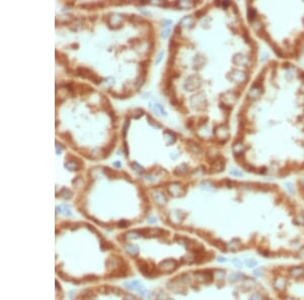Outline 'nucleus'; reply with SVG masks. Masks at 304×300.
I'll list each match as a JSON object with an SVG mask.
<instances>
[{"label": "nucleus", "mask_w": 304, "mask_h": 300, "mask_svg": "<svg viewBox=\"0 0 304 300\" xmlns=\"http://www.w3.org/2000/svg\"><path fill=\"white\" fill-rule=\"evenodd\" d=\"M262 298H260V295L258 294V293H254V294L251 295V297H250V300H260Z\"/></svg>", "instance_id": "8"}, {"label": "nucleus", "mask_w": 304, "mask_h": 300, "mask_svg": "<svg viewBox=\"0 0 304 300\" xmlns=\"http://www.w3.org/2000/svg\"><path fill=\"white\" fill-rule=\"evenodd\" d=\"M244 263H245V265L248 267V268H254V267H256V264H258V263H256V261L251 260V259H248V260H245V262H244Z\"/></svg>", "instance_id": "6"}, {"label": "nucleus", "mask_w": 304, "mask_h": 300, "mask_svg": "<svg viewBox=\"0 0 304 300\" xmlns=\"http://www.w3.org/2000/svg\"><path fill=\"white\" fill-rule=\"evenodd\" d=\"M285 286H286V281H285V279L282 278V277H278V278L276 279V281H275V287H276L278 290L282 291L284 290Z\"/></svg>", "instance_id": "3"}, {"label": "nucleus", "mask_w": 304, "mask_h": 300, "mask_svg": "<svg viewBox=\"0 0 304 300\" xmlns=\"http://www.w3.org/2000/svg\"><path fill=\"white\" fill-rule=\"evenodd\" d=\"M232 153L246 173H304V69L278 59L258 68L236 116Z\"/></svg>", "instance_id": "1"}, {"label": "nucleus", "mask_w": 304, "mask_h": 300, "mask_svg": "<svg viewBox=\"0 0 304 300\" xmlns=\"http://www.w3.org/2000/svg\"><path fill=\"white\" fill-rule=\"evenodd\" d=\"M233 264L235 265L236 267H238V268H241V267H242L241 261L238 260V259H234V260H233Z\"/></svg>", "instance_id": "7"}, {"label": "nucleus", "mask_w": 304, "mask_h": 300, "mask_svg": "<svg viewBox=\"0 0 304 300\" xmlns=\"http://www.w3.org/2000/svg\"><path fill=\"white\" fill-rule=\"evenodd\" d=\"M153 109H154V111H155L157 114H159V115H166V112L164 111L162 106L159 105V104H155V105L153 106Z\"/></svg>", "instance_id": "5"}, {"label": "nucleus", "mask_w": 304, "mask_h": 300, "mask_svg": "<svg viewBox=\"0 0 304 300\" xmlns=\"http://www.w3.org/2000/svg\"><path fill=\"white\" fill-rule=\"evenodd\" d=\"M290 274L292 276L295 277H299V276H302L304 274V269L303 268H292L290 270Z\"/></svg>", "instance_id": "4"}, {"label": "nucleus", "mask_w": 304, "mask_h": 300, "mask_svg": "<svg viewBox=\"0 0 304 300\" xmlns=\"http://www.w3.org/2000/svg\"><path fill=\"white\" fill-rule=\"evenodd\" d=\"M162 55H163V53H160V54H159V56H158V60L156 61V64H158L160 61H161V59H162Z\"/></svg>", "instance_id": "9"}, {"label": "nucleus", "mask_w": 304, "mask_h": 300, "mask_svg": "<svg viewBox=\"0 0 304 300\" xmlns=\"http://www.w3.org/2000/svg\"><path fill=\"white\" fill-rule=\"evenodd\" d=\"M245 19L276 59L296 63L304 52V1H246Z\"/></svg>", "instance_id": "2"}, {"label": "nucleus", "mask_w": 304, "mask_h": 300, "mask_svg": "<svg viewBox=\"0 0 304 300\" xmlns=\"http://www.w3.org/2000/svg\"><path fill=\"white\" fill-rule=\"evenodd\" d=\"M285 300H293L292 298H287V299H285Z\"/></svg>", "instance_id": "10"}]
</instances>
